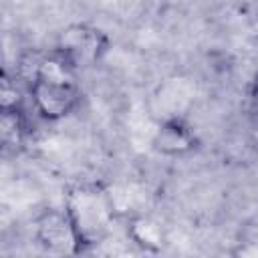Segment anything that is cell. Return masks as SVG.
<instances>
[{
    "label": "cell",
    "instance_id": "obj_1",
    "mask_svg": "<svg viewBox=\"0 0 258 258\" xmlns=\"http://www.w3.org/2000/svg\"><path fill=\"white\" fill-rule=\"evenodd\" d=\"M26 87L28 103L38 121L56 123L75 115L85 99L79 73L71 69L52 48L32 56L28 73L20 77Z\"/></svg>",
    "mask_w": 258,
    "mask_h": 258
},
{
    "label": "cell",
    "instance_id": "obj_2",
    "mask_svg": "<svg viewBox=\"0 0 258 258\" xmlns=\"http://www.w3.org/2000/svg\"><path fill=\"white\" fill-rule=\"evenodd\" d=\"M62 208L77 238V254H89L101 246L117 222L113 194L99 181H83L69 187Z\"/></svg>",
    "mask_w": 258,
    "mask_h": 258
},
{
    "label": "cell",
    "instance_id": "obj_3",
    "mask_svg": "<svg viewBox=\"0 0 258 258\" xmlns=\"http://www.w3.org/2000/svg\"><path fill=\"white\" fill-rule=\"evenodd\" d=\"M77 73L97 67L111 50V36L97 24L75 22L62 28L50 46Z\"/></svg>",
    "mask_w": 258,
    "mask_h": 258
},
{
    "label": "cell",
    "instance_id": "obj_4",
    "mask_svg": "<svg viewBox=\"0 0 258 258\" xmlns=\"http://www.w3.org/2000/svg\"><path fill=\"white\" fill-rule=\"evenodd\" d=\"M34 242L48 254H77V238L64 208H46L34 218Z\"/></svg>",
    "mask_w": 258,
    "mask_h": 258
},
{
    "label": "cell",
    "instance_id": "obj_5",
    "mask_svg": "<svg viewBox=\"0 0 258 258\" xmlns=\"http://www.w3.org/2000/svg\"><path fill=\"white\" fill-rule=\"evenodd\" d=\"M200 145L202 141L198 131L181 115L165 117L151 137L153 151H157L163 157H187L194 151H198Z\"/></svg>",
    "mask_w": 258,
    "mask_h": 258
},
{
    "label": "cell",
    "instance_id": "obj_6",
    "mask_svg": "<svg viewBox=\"0 0 258 258\" xmlns=\"http://www.w3.org/2000/svg\"><path fill=\"white\" fill-rule=\"evenodd\" d=\"M248 99H250V109H252V113L258 115V71H256V75H254V79H252V83H250Z\"/></svg>",
    "mask_w": 258,
    "mask_h": 258
}]
</instances>
